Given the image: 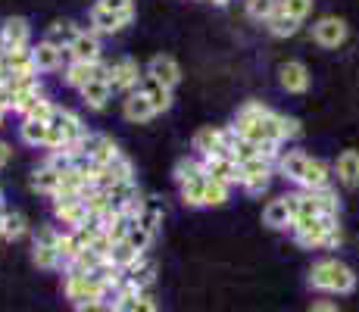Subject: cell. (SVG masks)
Instances as JSON below:
<instances>
[{
	"label": "cell",
	"mask_w": 359,
	"mask_h": 312,
	"mask_svg": "<svg viewBox=\"0 0 359 312\" xmlns=\"http://www.w3.org/2000/svg\"><path fill=\"white\" fill-rule=\"evenodd\" d=\"M53 216H57V222L66 228H81L88 219H91V212H88V206L81 197H53Z\"/></svg>",
	"instance_id": "8"
},
{
	"label": "cell",
	"mask_w": 359,
	"mask_h": 312,
	"mask_svg": "<svg viewBox=\"0 0 359 312\" xmlns=\"http://www.w3.org/2000/svg\"><path fill=\"white\" fill-rule=\"evenodd\" d=\"M53 109H57V103H50L47 97H38V103H34V107L22 116V119H41V122H50Z\"/></svg>",
	"instance_id": "41"
},
{
	"label": "cell",
	"mask_w": 359,
	"mask_h": 312,
	"mask_svg": "<svg viewBox=\"0 0 359 312\" xmlns=\"http://www.w3.org/2000/svg\"><path fill=\"white\" fill-rule=\"evenodd\" d=\"M0 203H4V191H0Z\"/></svg>",
	"instance_id": "48"
},
{
	"label": "cell",
	"mask_w": 359,
	"mask_h": 312,
	"mask_svg": "<svg viewBox=\"0 0 359 312\" xmlns=\"http://www.w3.org/2000/svg\"><path fill=\"white\" fill-rule=\"evenodd\" d=\"M347 22H344L341 16H322V19H316V25H313V41L319 47H325V50H337V47L347 41Z\"/></svg>",
	"instance_id": "6"
},
{
	"label": "cell",
	"mask_w": 359,
	"mask_h": 312,
	"mask_svg": "<svg viewBox=\"0 0 359 312\" xmlns=\"http://www.w3.org/2000/svg\"><path fill=\"white\" fill-rule=\"evenodd\" d=\"M144 72H147L150 79H156L160 85H165V88H175L178 81H182V66H178V60L169 57V53H156V57L147 62Z\"/></svg>",
	"instance_id": "12"
},
{
	"label": "cell",
	"mask_w": 359,
	"mask_h": 312,
	"mask_svg": "<svg viewBox=\"0 0 359 312\" xmlns=\"http://www.w3.org/2000/svg\"><path fill=\"white\" fill-rule=\"evenodd\" d=\"M137 91H144V97L150 100V107L156 109V113H165V109L172 107V88H165L160 85L156 79H150L147 72H144V79H141V88Z\"/></svg>",
	"instance_id": "24"
},
{
	"label": "cell",
	"mask_w": 359,
	"mask_h": 312,
	"mask_svg": "<svg viewBox=\"0 0 359 312\" xmlns=\"http://www.w3.org/2000/svg\"><path fill=\"white\" fill-rule=\"evenodd\" d=\"M309 287L322 294H353L356 290V272L344 259H319L309 269Z\"/></svg>",
	"instance_id": "1"
},
{
	"label": "cell",
	"mask_w": 359,
	"mask_h": 312,
	"mask_svg": "<svg viewBox=\"0 0 359 312\" xmlns=\"http://www.w3.org/2000/svg\"><path fill=\"white\" fill-rule=\"evenodd\" d=\"M275 10H278V0H244V13L253 22H266Z\"/></svg>",
	"instance_id": "39"
},
{
	"label": "cell",
	"mask_w": 359,
	"mask_h": 312,
	"mask_svg": "<svg viewBox=\"0 0 359 312\" xmlns=\"http://www.w3.org/2000/svg\"><path fill=\"white\" fill-rule=\"evenodd\" d=\"M0 41H4L6 50H16V47H29L32 41V25L22 16H10L0 25Z\"/></svg>",
	"instance_id": "16"
},
{
	"label": "cell",
	"mask_w": 359,
	"mask_h": 312,
	"mask_svg": "<svg viewBox=\"0 0 359 312\" xmlns=\"http://www.w3.org/2000/svg\"><path fill=\"white\" fill-rule=\"evenodd\" d=\"M94 6L107 13H135V0H97Z\"/></svg>",
	"instance_id": "43"
},
{
	"label": "cell",
	"mask_w": 359,
	"mask_h": 312,
	"mask_svg": "<svg viewBox=\"0 0 359 312\" xmlns=\"http://www.w3.org/2000/svg\"><path fill=\"white\" fill-rule=\"evenodd\" d=\"M147 253H141L135 244H131L128 238H122V240H116L113 244V253H109V262H116V266L122 269V272H128L131 266H137V262L144 259Z\"/></svg>",
	"instance_id": "31"
},
{
	"label": "cell",
	"mask_w": 359,
	"mask_h": 312,
	"mask_svg": "<svg viewBox=\"0 0 359 312\" xmlns=\"http://www.w3.org/2000/svg\"><path fill=\"white\" fill-rule=\"evenodd\" d=\"M341 222V216H313V219H297L291 222L287 231L294 234V240L303 250H325L331 228Z\"/></svg>",
	"instance_id": "2"
},
{
	"label": "cell",
	"mask_w": 359,
	"mask_h": 312,
	"mask_svg": "<svg viewBox=\"0 0 359 312\" xmlns=\"http://www.w3.org/2000/svg\"><path fill=\"white\" fill-rule=\"evenodd\" d=\"M278 128H281V141H297V137L303 135L300 119H294V116H285V113H278Z\"/></svg>",
	"instance_id": "40"
},
{
	"label": "cell",
	"mask_w": 359,
	"mask_h": 312,
	"mask_svg": "<svg viewBox=\"0 0 359 312\" xmlns=\"http://www.w3.org/2000/svg\"><path fill=\"white\" fill-rule=\"evenodd\" d=\"M122 116H126L128 122H135V125H144V122L154 119L156 109L150 107V100L144 97V91H128L126 100H122Z\"/></svg>",
	"instance_id": "19"
},
{
	"label": "cell",
	"mask_w": 359,
	"mask_h": 312,
	"mask_svg": "<svg viewBox=\"0 0 359 312\" xmlns=\"http://www.w3.org/2000/svg\"><path fill=\"white\" fill-rule=\"evenodd\" d=\"M63 290L66 297L75 303H85V300H107L109 290L94 278V275H85V272H75V269H66V278H63Z\"/></svg>",
	"instance_id": "3"
},
{
	"label": "cell",
	"mask_w": 359,
	"mask_h": 312,
	"mask_svg": "<svg viewBox=\"0 0 359 312\" xmlns=\"http://www.w3.org/2000/svg\"><path fill=\"white\" fill-rule=\"evenodd\" d=\"M10 159H13V147H10L6 141H0V169H4V165L10 163Z\"/></svg>",
	"instance_id": "45"
},
{
	"label": "cell",
	"mask_w": 359,
	"mask_h": 312,
	"mask_svg": "<svg viewBox=\"0 0 359 312\" xmlns=\"http://www.w3.org/2000/svg\"><path fill=\"white\" fill-rule=\"evenodd\" d=\"M4 69L6 75H19V72H38V66H34V50L32 47H16V50H6L4 53Z\"/></svg>",
	"instance_id": "28"
},
{
	"label": "cell",
	"mask_w": 359,
	"mask_h": 312,
	"mask_svg": "<svg viewBox=\"0 0 359 312\" xmlns=\"http://www.w3.org/2000/svg\"><path fill=\"white\" fill-rule=\"evenodd\" d=\"M306 159H309V154H303V150H281V156L275 159L278 175L287 178V182H294V184H300L303 169H306Z\"/></svg>",
	"instance_id": "21"
},
{
	"label": "cell",
	"mask_w": 359,
	"mask_h": 312,
	"mask_svg": "<svg viewBox=\"0 0 359 312\" xmlns=\"http://www.w3.org/2000/svg\"><path fill=\"white\" fill-rule=\"evenodd\" d=\"M29 234V219L22 212H4L0 216V238L4 240H19Z\"/></svg>",
	"instance_id": "33"
},
{
	"label": "cell",
	"mask_w": 359,
	"mask_h": 312,
	"mask_svg": "<svg viewBox=\"0 0 359 312\" xmlns=\"http://www.w3.org/2000/svg\"><path fill=\"white\" fill-rule=\"evenodd\" d=\"M19 137H22V144H29V147H47V137H50V122L22 119V125H19Z\"/></svg>",
	"instance_id": "30"
},
{
	"label": "cell",
	"mask_w": 359,
	"mask_h": 312,
	"mask_svg": "<svg viewBox=\"0 0 359 312\" xmlns=\"http://www.w3.org/2000/svg\"><path fill=\"white\" fill-rule=\"evenodd\" d=\"M331 165L325 163V159H316V156H309L306 159V169H303V178H300V184L297 187H303V191H322V187H331Z\"/></svg>",
	"instance_id": "17"
},
{
	"label": "cell",
	"mask_w": 359,
	"mask_h": 312,
	"mask_svg": "<svg viewBox=\"0 0 359 312\" xmlns=\"http://www.w3.org/2000/svg\"><path fill=\"white\" fill-rule=\"evenodd\" d=\"M135 22V13H107L100 6L91 10V32L94 34H119Z\"/></svg>",
	"instance_id": "11"
},
{
	"label": "cell",
	"mask_w": 359,
	"mask_h": 312,
	"mask_svg": "<svg viewBox=\"0 0 359 312\" xmlns=\"http://www.w3.org/2000/svg\"><path fill=\"white\" fill-rule=\"evenodd\" d=\"M32 50H34V66H38V72H53V69L63 66V60H69L66 47L53 44V41H47V38L41 41V44H34Z\"/></svg>",
	"instance_id": "20"
},
{
	"label": "cell",
	"mask_w": 359,
	"mask_h": 312,
	"mask_svg": "<svg viewBox=\"0 0 359 312\" xmlns=\"http://www.w3.org/2000/svg\"><path fill=\"white\" fill-rule=\"evenodd\" d=\"M57 250H60V262H63V269L69 266V262L75 259V256L85 250V244L79 240V234L75 231H60V244H57Z\"/></svg>",
	"instance_id": "37"
},
{
	"label": "cell",
	"mask_w": 359,
	"mask_h": 312,
	"mask_svg": "<svg viewBox=\"0 0 359 312\" xmlns=\"http://www.w3.org/2000/svg\"><path fill=\"white\" fill-rule=\"evenodd\" d=\"M81 100H85V107L88 109H107V103H109V94H113V85L109 81H103V79H91L85 88H81Z\"/></svg>",
	"instance_id": "27"
},
{
	"label": "cell",
	"mask_w": 359,
	"mask_h": 312,
	"mask_svg": "<svg viewBox=\"0 0 359 312\" xmlns=\"http://www.w3.org/2000/svg\"><path fill=\"white\" fill-rule=\"evenodd\" d=\"M126 278H128L131 284H135V287L141 290V294H147V287L156 281V262L144 256V259L137 262V266H131V269H128V272H126Z\"/></svg>",
	"instance_id": "32"
},
{
	"label": "cell",
	"mask_w": 359,
	"mask_h": 312,
	"mask_svg": "<svg viewBox=\"0 0 359 312\" xmlns=\"http://www.w3.org/2000/svg\"><path fill=\"white\" fill-rule=\"evenodd\" d=\"M278 81L287 94H306L309 91V69L300 60H287L278 69Z\"/></svg>",
	"instance_id": "15"
},
{
	"label": "cell",
	"mask_w": 359,
	"mask_h": 312,
	"mask_svg": "<svg viewBox=\"0 0 359 312\" xmlns=\"http://www.w3.org/2000/svg\"><path fill=\"white\" fill-rule=\"evenodd\" d=\"M309 312H341V309H337L331 300H319V303H313V306H309Z\"/></svg>",
	"instance_id": "44"
},
{
	"label": "cell",
	"mask_w": 359,
	"mask_h": 312,
	"mask_svg": "<svg viewBox=\"0 0 359 312\" xmlns=\"http://www.w3.org/2000/svg\"><path fill=\"white\" fill-rule=\"evenodd\" d=\"M97 75V62H81V60H69L66 69H63V81L69 88H75V91H81V88L88 85V81Z\"/></svg>",
	"instance_id": "26"
},
{
	"label": "cell",
	"mask_w": 359,
	"mask_h": 312,
	"mask_svg": "<svg viewBox=\"0 0 359 312\" xmlns=\"http://www.w3.org/2000/svg\"><path fill=\"white\" fill-rule=\"evenodd\" d=\"M206 172H200V175L188 178V182H182V203L184 206H203V191H206Z\"/></svg>",
	"instance_id": "34"
},
{
	"label": "cell",
	"mask_w": 359,
	"mask_h": 312,
	"mask_svg": "<svg viewBox=\"0 0 359 312\" xmlns=\"http://www.w3.org/2000/svg\"><path fill=\"white\" fill-rule=\"evenodd\" d=\"M79 32H81V29H79L75 22H69V19H57V22L47 29L44 38L53 41V44H60V47H69V44L75 41V34H79Z\"/></svg>",
	"instance_id": "35"
},
{
	"label": "cell",
	"mask_w": 359,
	"mask_h": 312,
	"mask_svg": "<svg viewBox=\"0 0 359 312\" xmlns=\"http://www.w3.org/2000/svg\"><path fill=\"white\" fill-rule=\"evenodd\" d=\"M334 175L344 187H359V150H344L334 163Z\"/></svg>",
	"instance_id": "22"
},
{
	"label": "cell",
	"mask_w": 359,
	"mask_h": 312,
	"mask_svg": "<svg viewBox=\"0 0 359 312\" xmlns=\"http://www.w3.org/2000/svg\"><path fill=\"white\" fill-rule=\"evenodd\" d=\"M231 197V184H222L216 178H206V191H203V206H225Z\"/></svg>",
	"instance_id": "36"
},
{
	"label": "cell",
	"mask_w": 359,
	"mask_h": 312,
	"mask_svg": "<svg viewBox=\"0 0 359 312\" xmlns=\"http://www.w3.org/2000/svg\"><path fill=\"white\" fill-rule=\"evenodd\" d=\"M50 125L66 137V144H75V141H81V137L88 135V128H85V122H81V116L72 113V109H66V107H57V109H53Z\"/></svg>",
	"instance_id": "13"
},
{
	"label": "cell",
	"mask_w": 359,
	"mask_h": 312,
	"mask_svg": "<svg viewBox=\"0 0 359 312\" xmlns=\"http://www.w3.org/2000/svg\"><path fill=\"white\" fill-rule=\"evenodd\" d=\"M100 34H94L91 29L88 32H79L75 34V41L66 47V57L69 60H81V62H97V60H103L100 57Z\"/></svg>",
	"instance_id": "14"
},
{
	"label": "cell",
	"mask_w": 359,
	"mask_h": 312,
	"mask_svg": "<svg viewBox=\"0 0 359 312\" xmlns=\"http://www.w3.org/2000/svg\"><path fill=\"white\" fill-rule=\"evenodd\" d=\"M313 4H316V0H281V10L291 13L294 19H300V22H303V19L313 13Z\"/></svg>",
	"instance_id": "42"
},
{
	"label": "cell",
	"mask_w": 359,
	"mask_h": 312,
	"mask_svg": "<svg viewBox=\"0 0 359 312\" xmlns=\"http://www.w3.org/2000/svg\"><path fill=\"white\" fill-rule=\"evenodd\" d=\"M119 182H135V165L126 154H119L109 163H100V187H109V184H119Z\"/></svg>",
	"instance_id": "18"
},
{
	"label": "cell",
	"mask_w": 359,
	"mask_h": 312,
	"mask_svg": "<svg viewBox=\"0 0 359 312\" xmlns=\"http://www.w3.org/2000/svg\"><path fill=\"white\" fill-rule=\"evenodd\" d=\"M291 206H287V194L285 197H275L269 200V206L262 210V222H266L269 228H275V231H285V228H291Z\"/></svg>",
	"instance_id": "23"
},
{
	"label": "cell",
	"mask_w": 359,
	"mask_h": 312,
	"mask_svg": "<svg viewBox=\"0 0 359 312\" xmlns=\"http://www.w3.org/2000/svg\"><path fill=\"white\" fill-rule=\"evenodd\" d=\"M60 182H63V172H60L57 165H50V163L38 165V169L32 172V187L38 194H47V197H53V194L60 191Z\"/></svg>",
	"instance_id": "25"
},
{
	"label": "cell",
	"mask_w": 359,
	"mask_h": 312,
	"mask_svg": "<svg viewBox=\"0 0 359 312\" xmlns=\"http://www.w3.org/2000/svg\"><path fill=\"white\" fill-rule=\"evenodd\" d=\"M300 25H303L300 19H294L291 13L281 10V0H278V10L266 19V29H269V34H275V38H294V34L300 32Z\"/></svg>",
	"instance_id": "29"
},
{
	"label": "cell",
	"mask_w": 359,
	"mask_h": 312,
	"mask_svg": "<svg viewBox=\"0 0 359 312\" xmlns=\"http://www.w3.org/2000/svg\"><path fill=\"white\" fill-rule=\"evenodd\" d=\"M191 147H194V156H212V154H225L229 147V137H225V128H216V125H206V128H200L194 135V141H191Z\"/></svg>",
	"instance_id": "10"
},
{
	"label": "cell",
	"mask_w": 359,
	"mask_h": 312,
	"mask_svg": "<svg viewBox=\"0 0 359 312\" xmlns=\"http://www.w3.org/2000/svg\"><path fill=\"white\" fill-rule=\"evenodd\" d=\"M272 169L275 163H269V159L262 156H253L247 159V163H241V187H244L247 194H262L269 191V184H272Z\"/></svg>",
	"instance_id": "5"
},
{
	"label": "cell",
	"mask_w": 359,
	"mask_h": 312,
	"mask_svg": "<svg viewBox=\"0 0 359 312\" xmlns=\"http://www.w3.org/2000/svg\"><path fill=\"white\" fill-rule=\"evenodd\" d=\"M137 225H144L150 234H156L160 231V225H163V206L156 203V200H144L141 216H137Z\"/></svg>",
	"instance_id": "38"
},
{
	"label": "cell",
	"mask_w": 359,
	"mask_h": 312,
	"mask_svg": "<svg viewBox=\"0 0 359 312\" xmlns=\"http://www.w3.org/2000/svg\"><path fill=\"white\" fill-rule=\"evenodd\" d=\"M60 231L50 225L38 228V234H34V244H32V259L38 269H60L63 262H60Z\"/></svg>",
	"instance_id": "4"
},
{
	"label": "cell",
	"mask_w": 359,
	"mask_h": 312,
	"mask_svg": "<svg viewBox=\"0 0 359 312\" xmlns=\"http://www.w3.org/2000/svg\"><path fill=\"white\" fill-rule=\"evenodd\" d=\"M141 79H144V69L137 66V60L131 57H119L113 62V79H109V85H113V91H137L141 88Z\"/></svg>",
	"instance_id": "9"
},
{
	"label": "cell",
	"mask_w": 359,
	"mask_h": 312,
	"mask_svg": "<svg viewBox=\"0 0 359 312\" xmlns=\"http://www.w3.org/2000/svg\"><path fill=\"white\" fill-rule=\"evenodd\" d=\"M6 113H10V109H4V107H0V125H4V116H6Z\"/></svg>",
	"instance_id": "46"
},
{
	"label": "cell",
	"mask_w": 359,
	"mask_h": 312,
	"mask_svg": "<svg viewBox=\"0 0 359 312\" xmlns=\"http://www.w3.org/2000/svg\"><path fill=\"white\" fill-rule=\"evenodd\" d=\"M203 169H206V175H212L216 182H222V184H231V187L241 184V163L234 159L231 150L203 156Z\"/></svg>",
	"instance_id": "7"
},
{
	"label": "cell",
	"mask_w": 359,
	"mask_h": 312,
	"mask_svg": "<svg viewBox=\"0 0 359 312\" xmlns=\"http://www.w3.org/2000/svg\"><path fill=\"white\" fill-rule=\"evenodd\" d=\"M4 53H6V47H4V41H0V60H4Z\"/></svg>",
	"instance_id": "47"
}]
</instances>
